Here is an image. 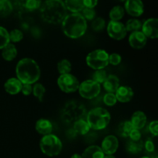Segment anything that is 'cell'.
<instances>
[{"label": "cell", "mask_w": 158, "mask_h": 158, "mask_svg": "<svg viewBox=\"0 0 158 158\" xmlns=\"http://www.w3.org/2000/svg\"><path fill=\"white\" fill-rule=\"evenodd\" d=\"M16 78L23 84H35L40 80L41 71L38 63L31 58H23L15 66Z\"/></svg>", "instance_id": "obj_1"}, {"label": "cell", "mask_w": 158, "mask_h": 158, "mask_svg": "<svg viewBox=\"0 0 158 158\" xmlns=\"http://www.w3.org/2000/svg\"><path fill=\"white\" fill-rule=\"evenodd\" d=\"M40 9L43 20L49 24L62 23L67 15V10L62 0H46Z\"/></svg>", "instance_id": "obj_2"}, {"label": "cell", "mask_w": 158, "mask_h": 158, "mask_svg": "<svg viewBox=\"0 0 158 158\" xmlns=\"http://www.w3.org/2000/svg\"><path fill=\"white\" fill-rule=\"evenodd\" d=\"M87 29V23L81 13H71L62 22V30L66 36L77 40L83 36Z\"/></svg>", "instance_id": "obj_3"}, {"label": "cell", "mask_w": 158, "mask_h": 158, "mask_svg": "<svg viewBox=\"0 0 158 158\" xmlns=\"http://www.w3.org/2000/svg\"><path fill=\"white\" fill-rule=\"evenodd\" d=\"M111 120L110 114L103 107H96L86 114V121L90 128L95 131H101L109 125Z\"/></svg>", "instance_id": "obj_4"}, {"label": "cell", "mask_w": 158, "mask_h": 158, "mask_svg": "<svg viewBox=\"0 0 158 158\" xmlns=\"http://www.w3.org/2000/svg\"><path fill=\"white\" fill-rule=\"evenodd\" d=\"M86 114V107L77 101L66 103L60 112L62 120L67 123H73L77 120L83 119Z\"/></svg>", "instance_id": "obj_5"}, {"label": "cell", "mask_w": 158, "mask_h": 158, "mask_svg": "<svg viewBox=\"0 0 158 158\" xmlns=\"http://www.w3.org/2000/svg\"><path fill=\"white\" fill-rule=\"evenodd\" d=\"M40 148L45 155L55 157L61 153L63 143L57 136L50 134L42 137L40 142Z\"/></svg>", "instance_id": "obj_6"}, {"label": "cell", "mask_w": 158, "mask_h": 158, "mask_svg": "<svg viewBox=\"0 0 158 158\" xmlns=\"http://www.w3.org/2000/svg\"><path fill=\"white\" fill-rule=\"evenodd\" d=\"M86 62L87 66L94 70L104 69L109 64V54L103 49H95L88 53Z\"/></svg>", "instance_id": "obj_7"}, {"label": "cell", "mask_w": 158, "mask_h": 158, "mask_svg": "<svg viewBox=\"0 0 158 158\" xmlns=\"http://www.w3.org/2000/svg\"><path fill=\"white\" fill-rule=\"evenodd\" d=\"M79 94L83 98L92 100L98 97L101 91V86L93 80H87L80 83Z\"/></svg>", "instance_id": "obj_8"}, {"label": "cell", "mask_w": 158, "mask_h": 158, "mask_svg": "<svg viewBox=\"0 0 158 158\" xmlns=\"http://www.w3.org/2000/svg\"><path fill=\"white\" fill-rule=\"evenodd\" d=\"M57 85L63 92L72 94L78 90L80 82L77 77L71 73L60 75L57 79Z\"/></svg>", "instance_id": "obj_9"}, {"label": "cell", "mask_w": 158, "mask_h": 158, "mask_svg": "<svg viewBox=\"0 0 158 158\" xmlns=\"http://www.w3.org/2000/svg\"><path fill=\"white\" fill-rule=\"evenodd\" d=\"M106 32L110 38L115 40H121L127 35L125 25L120 21H110L106 26Z\"/></svg>", "instance_id": "obj_10"}, {"label": "cell", "mask_w": 158, "mask_h": 158, "mask_svg": "<svg viewBox=\"0 0 158 158\" xmlns=\"http://www.w3.org/2000/svg\"><path fill=\"white\" fill-rule=\"evenodd\" d=\"M141 32L147 38L155 40L158 37V19L157 18H151L147 19L142 24Z\"/></svg>", "instance_id": "obj_11"}, {"label": "cell", "mask_w": 158, "mask_h": 158, "mask_svg": "<svg viewBox=\"0 0 158 158\" xmlns=\"http://www.w3.org/2000/svg\"><path fill=\"white\" fill-rule=\"evenodd\" d=\"M119 148V140L114 135H108L103 140L101 150L105 155H113L117 152Z\"/></svg>", "instance_id": "obj_12"}, {"label": "cell", "mask_w": 158, "mask_h": 158, "mask_svg": "<svg viewBox=\"0 0 158 158\" xmlns=\"http://www.w3.org/2000/svg\"><path fill=\"white\" fill-rule=\"evenodd\" d=\"M123 9L131 16L139 17L143 13L144 6L141 0H127Z\"/></svg>", "instance_id": "obj_13"}, {"label": "cell", "mask_w": 158, "mask_h": 158, "mask_svg": "<svg viewBox=\"0 0 158 158\" xmlns=\"http://www.w3.org/2000/svg\"><path fill=\"white\" fill-rule=\"evenodd\" d=\"M14 6L21 12H30L40 9L41 0H14Z\"/></svg>", "instance_id": "obj_14"}, {"label": "cell", "mask_w": 158, "mask_h": 158, "mask_svg": "<svg viewBox=\"0 0 158 158\" xmlns=\"http://www.w3.org/2000/svg\"><path fill=\"white\" fill-rule=\"evenodd\" d=\"M129 44L135 49H143L147 44L148 38L141 31H135L131 32L129 36Z\"/></svg>", "instance_id": "obj_15"}, {"label": "cell", "mask_w": 158, "mask_h": 158, "mask_svg": "<svg viewBox=\"0 0 158 158\" xmlns=\"http://www.w3.org/2000/svg\"><path fill=\"white\" fill-rule=\"evenodd\" d=\"M116 98L120 103H128L133 99L134 95L132 88L128 86H120L115 92Z\"/></svg>", "instance_id": "obj_16"}, {"label": "cell", "mask_w": 158, "mask_h": 158, "mask_svg": "<svg viewBox=\"0 0 158 158\" xmlns=\"http://www.w3.org/2000/svg\"><path fill=\"white\" fill-rule=\"evenodd\" d=\"M23 83L16 78L12 77L8 79L4 83V89L7 94L10 95H16L21 92Z\"/></svg>", "instance_id": "obj_17"}, {"label": "cell", "mask_w": 158, "mask_h": 158, "mask_svg": "<svg viewBox=\"0 0 158 158\" xmlns=\"http://www.w3.org/2000/svg\"><path fill=\"white\" fill-rule=\"evenodd\" d=\"M35 131L41 135H48L52 134L53 126L50 120L47 119H40L35 123Z\"/></svg>", "instance_id": "obj_18"}, {"label": "cell", "mask_w": 158, "mask_h": 158, "mask_svg": "<svg viewBox=\"0 0 158 158\" xmlns=\"http://www.w3.org/2000/svg\"><path fill=\"white\" fill-rule=\"evenodd\" d=\"M103 89L107 93L115 94L117 89L120 86V80L115 75H107L106 80L103 83Z\"/></svg>", "instance_id": "obj_19"}, {"label": "cell", "mask_w": 158, "mask_h": 158, "mask_svg": "<svg viewBox=\"0 0 158 158\" xmlns=\"http://www.w3.org/2000/svg\"><path fill=\"white\" fill-rule=\"evenodd\" d=\"M147 116L142 111H136L133 114L132 117L131 119V123L133 125L134 128L137 130H141L143 129L147 124Z\"/></svg>", "instance_id": "obj_20"}, {"label": "cell", "mask_w": 158, "mask_h": 158, "mask_svg": "<svg viewBox=\"0 0 158 158\" xmlns=\"http://www.w3.org/2000/svg\"><path fill=\"white\" fill-rule=\"evenodd\" d=\"M105 154L100 147L97 145H92L89 146L83 151L82 154V158H103Z\"/></svg>", "instance_id": "obj_21"}, {"label": "cell", "mask_w": 158, "mask_h": 158, "mask_svg": "<svg viewBox=\"0 0 158 158\" xmlns=\"http://www.w3.org/2000/svg\"><path fill=\"white\" fill-rule=\"evenodd\" d=\"M18 54L16 47L13 43H9L2 49V56L6 61L11 62L15 60Z\"/></svg>", "instance_id": "obj_22"}, {"label": "cell", "mask_w": 158, "mask_h": 158, "mask_svg": "<svg viewBox=\"0 0 158 158\" xmlns=\"http://www.w3.org/2000/svg\"><path fill=\"white\" fill-rule=\"evenodd\" d=\"M73 129L74 130L77 134L80 135H86L90 131V127L88 124L87 121L84 119H80L73 123Z\"/></svg>", "instance_id": "obj_23"}, {"label": "cell", "mask_w": 158, "mask_h": 158, "mask_svg": "<svg viewBox=\"0 0 158 158\" xmlns=\"http://www.w3.org/2000/svg\"><path fill=\"white\" fill-rule=\"evenodd\" d=\"M63 2L66 10H69L72 13H80L84 8L83 0H65Z\"/></svg>", "instance_id": "obj_24"}, {"label": "cell", "mask_w": 158, "mask_h": 158, "mask_svg": "<svg viewBox=\"0 0 158 158\" xmlns=\"http://www.w3.org/2000/svg\"><path fill=\"white\" fill-rule=\"evenodd\" d=\"M143 149V143L141 140L138 141L129 140L126 143V150L127 152L133 154H137L141 152Z\"/></svg>", "instance_id": "obj_25"}, {"label": "cell", "mask_w": 158, "mask_h": 158, "mask_svg": "<svg viewBox=\"0 0 158 158\" xmlns=\"http://www.w3.org/2000/svg\"><path fill=\"white\" fill-rule=\"evenodd\" d=\"M134 129L133 125L131 124L130 120H126L122 123H120L118 126L117 129V133L120 137H129L130 133L132 131V130Z\"/></svg>", "instance_id": "obj_26"}, {"label": "cell", "mask_w": 158, "mask_h": 158, "mask_svg": "<svg viewBox=\"0 0 158 158\" xmlns=\"http://www.w3.org/2000/svg\"><path fill=\"white\" fill-rule=\"evenodd\" d=\"M125 10L122 6H116L110 11L109 16L111 21H120L124 16Z\"/></svg>", "instance_id": "obj_27"}, {"label": "cell", "mask_w": 158, "mask_h": 158, "mask_svg": "<svg viewBox=\"0 0 158 158\" xmlns=\"http://www.w3.org/2000/svg\"><path fill=\"white\" fill-rule=\"evenodd\" d=\"M13 5L9 0H0V15L6 17L12 13Z\"/></svg>", "instance_id": "obj_28"}, {"label": "cell", "mask_w": 158, "mask_h": 158, "mask_svg": "<svg viewBox=\"0 0 158 158\" xmlns=\"http://www.w3.org/2000/svg\"><path fill=\"white\" fill-rule=\"evenodd\" d=\"M57 70L60 75L70 73L72 70V64L68 60L63 59L57 63Z\"/></svg>", "instance_id": "obj_29"}, {"label": "cell", "mask_w": 158, "mask_h": 158, "mask_svg": "<svg viewBox=\"0 0 158 158\" xmlns=\"http://www.w3.org/2000/svg\"><path fill=\"white\" fill-rule=\"evenodd\" d=\"M142 23L137 19H130L127 20L125 25L127 32H135V31H140L141 29Z\"/></svg>", "instance_id": "obj_30"}, {"label": "cell", "mask_w": 158, "mask_h": 158, "mask_svg": "<svg viewBox=\"0 0 158 158\" xmlns=\"http://www.w3.org/2000/svg\"><path fill=\"white\" fill-rule=\"evenodd\" d=\"M143 148H145L148 157L151 158H158V154L156 151L155 145L151 140H148L143 143Z\"/></svg>", "instance_id": "obj_31"}, {"label": "cell", "mask_w": 158, "mask_h": 158, "mask_svg": "<svg viewBox=\"0 0 158 158\" xmlns=\"http://www.w3.org/2000/svg\"><path fill=\"white\" fill-rule=\"evenodd\" d=\"M45 93H46V88L44 87V86L42 83H35L34 86H32V94L40 101L43 100Z\"/></svg>", "instance_id": "obj_32"}, {"label": "cell", "mask_w": 158, "mask_h": 158, "mask_svg": "<svg viewBox=\"0 0 158 158\" xmlns=\"http://www.w3.org/2000/svg\"><path fill=\"white\" fill-rule=\"evenodd\" d=\"M9 43V32L6 28L0 26V49L2 50Z\"/></svg>", "instance_id": "obj_33"}, {"label": "cell", "mask_w": 158, "mask_h": 158, "mask_svg": "<svg viewBox=\"0 0 158 158\" xmlns=\"http://www.w3.org/2000/svg\"><path fill=\"white\" fill-rule=\"evenodd\" d=\"M106 26V22L101 17H97L95 18L92 21V24H91V27H92L93 30L95 32H101Z\"/></svg>", "instance_id": "obj_34"}, {"label": "cell", "mask_w": 158, "mask_h": 158, "mask_svg": "<svg viewBox=\"0 0 158 158\" xmlns=\"http://www.w3.org/2000/svg\"><path fill=\"white\" fill-rule=\"evenodd\" d=\"M106 77H107V73L105 69H98V70H95V72L93 74V80L100 85L104 82Z\"/></svg>", "instance_id": "obj_35"}, {"label": "cell", "mask_w": 158, "mask_h": 158, "mask_svg": "<svg viewBox=\"0 0 158 158\" xmlns=\"http://www.w3.org/2000/svg\"><path fill=\"white\" fill-rule=\"evenodd\" d=\"M23 39V32L20 29H12L9 32V41L12 43H19Z\"/></svg>", "instance_id": "obj_36"}, {"label": "cell", "mask_w": 158, "mask_h": 158, "mask_svg": "<svg viewBox=\"0 0 158 158\" xmlns=\"http://www.w3.org/2000/svg\"><path fill=\"white\" fill-rule=\"evenodd\" d=\"M103 100L104 104L108 106H114L117 103L115 94H111V93H106L104 95V97H103Z\"/></svg>", "instance_id": "obj_37"}, {"label": "cell", "mask_w": 158, "mask_h": 158, "mask_svg": "<svg viewBox=\"0 0 158 158\" xmlns=\"http://www.w3.org/2000/svg\"><path fill=\"white\" fill-rule=\"evenodd\" d=\"M83 18L86 20V21H93L94 19L96 18V11L94 9H90V8H86L84 7L83 10L81 11Z\"/></svg>", "instance_id": "obj_38"}, {"label": "cell", "mask_w": 158, "mask_h": 158, "mask_svg": "<svg viewBox=\"0 0 158 158\" xmlns=\"http://www.w3.org/2000/svg\"><path fill=\"white\" fill-rule=\"evenodd\" d=\"M122 62V57L120 54L116 53H111L109 55V63L110 64L113 65V66H118Z\"/></svg>", "instance_id": "obj_39"}, {"label": "cell", "mask_w": 158, "mask_h": 158, "mask_svg": "<svg viewBox=\"0 0 158 158\" xmlns=\"http://www.w3.org/2000/svg\"><path fill=\"white\" fill-rule=\"evenodd\" d=\"M130 140H134V141H138V140H141V134H140V131L137 129H133L132 131L130 133L129 137Z\"/></svg>", "instance_id": "obj_40"}, {"label": "cell", "mask_w": 158, "mask_h": 158, "mask_svg": "<svg viewBox=\"0 0 158 158\" xmlns=\"http://www.w3.org/2000/svg\"><path fill=\"white\" fill-rule=\"evenodd\" d=\"M149 131L151 132V134L152 135H154V137H157L158 134V121L157 120H154V121H151L150 123L149 127Z\"/></svg>", "instance_id": "obj_41"}, {"label": "cell", "mask_w": 158, "mask_h": 158, "mask_svg": "<svg viewBox=\"0 0 158 158\" xmlns=\"http://www.w3.org/2000/svg\"><path fill=\"white\" fill-rule=\"evenodd\" d=\"M32 92V86L30 84H23L21 93L24 96H29Z\"/></svg>", "instance_id": "obj_42"}, {"label": "cell", "mask_w": 158, "mask_h": 158, "mask_svg": "<svg viewBox=\"0 0 158 158\" xmlns=\"http://www.w3.org/2000/svg\"><path fill=\"white\" fill-rule=\"evenodd\" d=\"M83 3L84 7L94 9L98 3V0H83Z\"/></svg>", "instance_id": "obj_43"}, {"label": "cell", "mask_w": 158, "mask_h": 158, "mask_svg": "<svg viewBox=\"0 0 158 158\" xmlns=\"http://www.w3.org/2000/svg\"><path fill=\"white\" fill-rule=\"evenodd\" d=\"M71 158H82V157H81V155H80V154H74L71 156Z\"/></svg>", "instance_id": "obj_44"}, {"label": "cell", "mask_w": 158, "mask_h": 158, "mask_svg": "<svg viewBox=\"0 0 158 158\" xmlns=\"http://www.w3.org/2000/svg\"><path fill=\"white\" fill-rule=\"evenodd\" d=\"M103 158H116L114 155H105Z\"/></svg>", "instance_id": "obj_45"}, {"label": "cell", "mask_w": 158, "mask_h": 158, "mask_svg": "<svg viewBox=\"0 0 158 158\" xmlns=\"http://www.w3.org/2000/svg\"><path fill=\"white\" fill-rule=\"evenodd\" d=\"M140 158H151V157H148V156H145V157H140Z\"/></svg>", "instance_id": "obj_46"}, {"label": "cell", "mask_w": 158, "mask_h": 158, "mask_svg": "<svg viewBox=\"0 0 158 158\" xmlns=\"http://www.w3.org/2000/svg\"><path fill=\"white\" fill-rule=\"evenodd\" d=\"M120 1H121V2H125V1H127V0H120Z\"/></svg>", "instance_id": "obj_47"}, {"label": "cell", "mask_w": 158, "mask_h": 158, "mask_svg": "<svg viewBox=\"0 0 158 158\" xmlns=\"http://www.w3.org/2000/svg\"><path fill=\"white\" fill-rule=\"evenodd\" d=\"M9 1H11V0H9Z\"/></svg>", "instance_id": "obj_48"}]
</instances>
